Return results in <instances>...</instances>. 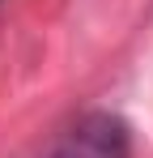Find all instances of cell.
Instances as JSON below:
<instances>
[{
    "label": "cell",
    "mask_w": 153,
    "mask_h": 158,
    "mask_svg": "<svg viewBox=\"0 0 153 158\" xmlns=\"http://www.w3.org/2000/svg\"><path fill=\"white\" fill-rule=\"evenodd\" d=\"M47 158H132V128L115 111H89L55 137Z\"/></svg>",
    "instance_id": "6da1fadb"
}]
</instances>
